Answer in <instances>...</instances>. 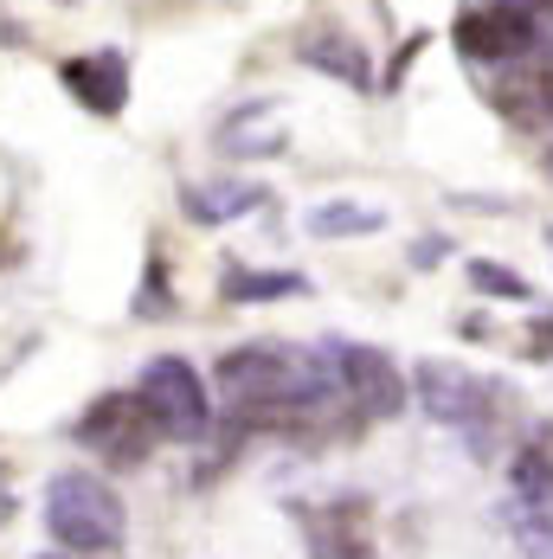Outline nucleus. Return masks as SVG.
I'll use <instances>...</instances> for the list:
<instances>
[{
  "instance_id": "1",
  "label": "nucleus",
  "mask_w": 553,
  "mask_h": 559,
  "mask_svg": "<svg viewBox=\"0 0 553 559\" xmlns=\"http://www.w3.org/2000/svg\"><path fill=\"white\" fill-rule=\"evenodd\" d=\"M46 527H52L58 554H91L104 559L122 547L129 534V508L104 476H84V469H64L46 483Z\"/></svg>"
},
{
  "instance_id": "2",
  "label": "nucleus",
  "mask_w": 553,
  "mask_h": 559,
  "mask_svg": "<svg viewBox=\"0 0 553 559\" xmlns=\"http://www.w3.org/2000/svg\"><path fill=\"white\" fill-rule=\"evenodd\" d=\"M136 399L149 405L155 431L174 438V444H200L213 431V399H207V380L193 373V360L180 354H155L136 380Z\"/></svg>"
},
{
  "instance_id": "3",
  "label": "nucleus",
  "mask_w": 553,
  "mask_h": 559,
  "mask_svg": "<svg viewBox=\"0 0 553 559\" xmlns=\"http://www.w3.org/2000/svg\"><path fill=\"white\" fill-rule=\"evenodd\" d=\"M334 367V386H341V405H348V425H380L405 405V380L392 367V354L367 347V341H322Z\"/></svg>"
},
{
  "instance_id": "4",
  "label": "nucleus",
  "mask_w": 553,
  "mask_h": 559,
  "mask_svg": "<svg viewBox=\"0 0 553 559\" xmlns=\"http://www.w3.org/2000/svg\"><path fill=\"white\" fill-rule=\"evenodd\" d=\"M71 438L84 450H97L104 463H116V469L149 463V450L162 444V431H155V418H149V405H142L136 392H104V399L78 418Z\"/></svg>"
},
{
  "instance_id": "5",
  "label": "nucleus",
  "mask_w": 553,
  "mask_h": 559,
  "mask_svg": "<svg viewBox=\"0 0 553 559\" xmlns=\"http://www.w3.org/2000/svg\"><path fill=\"white\" fill-rule=\"evenodd\" d=\"M419 405L450 425V431H490L502 412V392L483 380V373H470V367H450V360H419Z\"/></svg>"
},
{
  "instance_id": "6",
  "label": "nucleus",
  "mask_w": 553,
  "mask_h": 559,
  "mask_svg": "<svg viewBox=\"0 0 553 559\" xmlns=\"http://www.w3.org/2000/svg\"><path fill=\"white\" fill-rule=\"evenodd\" d=\"M450 46L483 64V71H502V64H528L541 52V26L515 7H470L457 26H450Z\"/></svg>"
},
{
  "instance_id": "7",
  "label": "nucleus",
  "mask_w": 553,
  "mask_h": 559,
  "mask_svg": "<svg viewBox=\"0 0 553 559\" xmlns=\"http://www.w3.org/2000/svg\"><path fill=\"white\" fill-rule=\"evenodd\" d=\"M58 78H64V91H71L91 116H122V104H129V58H122V52L64 58V64H58Z\"/></svg>"
},
{
  "instance_id": "8",
  "label": "nucleus",
  "mask_w": 553,
  "mask_h": 559,
  "mask_svg": "<svg viewBox=\"0 0 553 559\" xmlns=\"http://www.w3.org/2000/svg\"><path fill=\"white\" fill-rule=\"evenodd\" d=\"M296 58L309 64V71H322V78H334V84H354V91H367L374 84V58H367V46L348 33V26H309L303 39H296Z\"/></svg>"
},
{
  "instance_id": "9",
  "label": "nucleus",
  "mask_w": 553,
  "mask_h": 559,
  "mask_svg": "<svg viewBox=\"0 0 553 559\" xmlns=\"http://www.w3.org/2000/svg\"><path fill=\"white\" fill-rule=\"evenodd\" d=\"M180 206H187V219L193 225H232L238 213H251V206H264V180H193V187H180Z\"/></svg>"
},
{
  "instance_id": "10",
  "label": "nucleus",
  "mask_w": 553,
  "mask_h": 559,
  "mask_svg": "<svg viewBox=\"0 0 553 559\" xmlns=\"http://www.w3.org/2000/svg\"><path fill=\"white\" fill-rule=\"evenodd\" d=\"M271 116V104H258V110H238L232 122L220 129V155H232V162H264V155H283V122H264Z\"/></svg>"
},
{
  "instance_id": "11",
  "label": "nucleus",
  "mask_w": 553,
  "mask_h": 559,
  "mask_svg": "<svg viewBox=\"0 0 553 559\" xmlns=\"http://www.w3.org/2000/svg\"><path fill=\"white\" fill-rule=\"evenodd\" d=\"M303 225H309V238H374V231H387V213L380 206H361V200H329V206H316Z\"/></svg>"
},
{
  "instance_id": "12",
  "label": "nucleus",
  "mask_w": 553,
  "mask_h": 559,
  "mask_svg": "<svg viewBox=\"0 0 553 559\" xmlns=\"http://www.w3.org/2000/svg\"><path fill=\"white\" fill-rule=\"evenodd\" d=\"M502 521L528 559H553V496L548 502H502Z\"/></svg>"
},
{
  "instance_id": "13",
  "label": "nucleus",
  "mask_w": 553,
  "mask_h": 559,
  "mask_svg": "<svg viewBox=\"0 0 553 559\" xmlns=\"http://www.w3.org/2000/svg\"><path fill=\"white\" fill-rule=\"evenodd\" d=\"M283 296H309L303 271H232L225 302H283Z\"/></svg>"
},
{
  "instance_id": "14",
  "label": "nucleus",
  "mask_w": 553,
  "mask_h": 559,
  "mask_svg": "<svg viewBox=\"0 0 553 559\" xmlns=\"http://www.w3.org/2000/svg\"><path fill=\"white\" fill-rule=\"evenodd\" d=\"M309 554L316 559H374V540L354 521H341V514H316L309 521Z\"/></svg>"
},
{
  "instance_id": "15",
  "label": "nucleus",
  "mask_w": 553,
  "mask_h": 559,
  "mask_svg": "<svg viewBox=\"0 0 553 559\" xmlns=\"http://www.w3.org/2000/svg\"><path fill=\"white\" fill-rule=\"evenodd\" d=\"M470 283H476L483 296H502V302H528V296H534L528 277L508 271V264H496V258H476V264H470Z\"/></svg>"
},
{
  "instance_id": "16",
  "label": "nucleus",
  "mask_w": 553,
  "mask_h": 559,
  "mask_svg": "<svg viewBox=\"0 0 553 559\" xmlns=\"http://www.w3.org/2000/svg\"><path fill=\"white\" fill-rule=\"evenodd\" d=\"M496 7H515V13H528V20H534V13H548L553 0H496Z\"/></svg>"
},
{
  "instance_id": "17",
  "label": "nucleus",
  "mask_w": 553,
  "mask_h": 559,
  "mask_svg": "<svg viewBox=\"0 0 553 559\" xmlns=\"http://www.w3.org/2000/svg\"><path fill=\"white\" fill-rule=\"evenodd\" d=\"M46 559H91V554H46Z\"/></svg>"
},
{
  "instance_id": "18",
  "label": "nucleus",
  "mask_w": 553,
  "mask_h": 559,
  "mask_svg": "<svg viewBox=\"0 0 553 559\" xmlns=\"http://www.w3.org/2000/svg\"><path fill=\"white\" fill-rule=\"evenodd\" d=\"M548 251H553V225H548Z\"/></svg>"
}]
</instances>
